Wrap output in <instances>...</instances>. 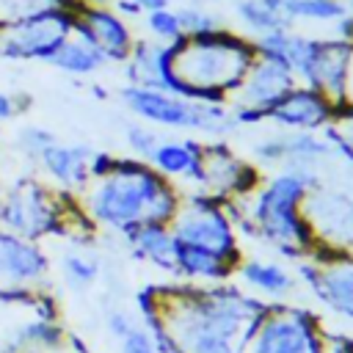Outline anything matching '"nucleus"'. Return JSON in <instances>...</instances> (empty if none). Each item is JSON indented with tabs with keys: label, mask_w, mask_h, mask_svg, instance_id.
<instances>
[{
	"label": "nucleus",
	"mask_w": 353,
	"mask_h": 353,
	"mask_svg": "<svg viewBox=\"0 0 353 353\" xmlns=\"http://www.w3.org/2000/svg\"><path fill=\"white\" fill-rule=\"evenodd\" d=\"M168 226L176 243L199 245L234 262L243 259L240 229L226 201H218L201 193H182L179 210L174 212Z\"/></svg>",
	"instance_id": "obj_7"
},
{
	"label": "nucleus",
	"mask_w": 353,
	"mask_h": 353,
	"mask_svg": "<svg viewBox=\"0 0 353 353\" xmlns=\"http://www.w3.org/2000/svg\"><path fill=\"white\" fill-rule=\"evenodd\" d=\"M124 77H127V85L176 94V85H174V77L168 69V47L157 44L152 39H135V44L124 61Z\"/></svg>",
	"instance_id": "obj_21"
},
{
	"label": "nucleus",
	"mask_w": 353,
	"mask_h": 353,
	"mask_svg": "<svg viewBox=\"0 0 353 353\" xmlns=\"http://www.w3.org/2000/svg\"><path fill=\"white\" fill-rule=\"evenodd\" d=\"M265 309V301L232 281L212 287L171 281L138 295V312H152L179 353H243Z\"/></svg>",
	"instance_id": "obj_1"
},
{
	"label": "nucleus",
	"mask_w": 353,
	"mask_h": 353,
	"mask_svg": "<svg viewBox=\"0 0 353 353\" xmlns=\"http://www.w3.org/2000/svg\"><path fill=\"white\" fill-rule=\"evenodd\" d=\"M287 19L295 22H336L347 6L342 0H281Z\"/></svg>",
	"instance_id": "obj_29"
},
{
	"label": "nucleus",
	"mask_w": 353,
	"mask_h": 353,
	"mask_svg": "<svg viewBox=\"0 0 353 353\" xmlns=\"http://www.w3.org/2000/svg\"><path fill=\"white\" fill-rule=\"evenodd\" d=\"M243 353H325L323 320L312 309L290 301L268 303L251 328Z\"/></svg>",
	"instance_id": "obj_8"
},
{
	"label": "nucleus",
	"mask_w": 353,
	"mask_h": 353,
	"mask_svg": "<svg viewBox=\"0 0 353 353\" xmlns=\"http://www.w3.org/2000/svg\"><path fill=\"white\" fill-rule=\"evenodd\" d=\"M135 323H138V320H135L130 312H124V309H110L108 317H105V328H108V334H110L113 339H121Z\"/></svg>",
	"instance_id": "obj_37"
},
{
	"label": "nucleus",
	"mask_w": 353,
	"mask_h": 353,
	"mask_svg": "<svg viewBox=\"0 0 353 353\" xmlns=\"http://www.w3.org/2000/svg\"><path fill=\"white\" fill-rule=\"evenodd\" d=\"M262 174L254 163L232 152L226 141H204L201 176L190 193H201L218 201H234L259 185Z\"/></svg>",
	"instance_id": "obj_13"
},
{
	"label": "nucleus",
	"mask_w": 353,
	"mask_h": 353,
	"mask_svg": "<svg viewBox=\"0 0 353 353\" xmlns=\"http://www.w3.org/2000/svg\"><path fill=\"white\" fill-rule=\"evenodd\" d=\"M28 108V99L19 97V94H11V91H3L0 88V124L17 119L22 110Z\"/></svg>",
	"instance_id": "obj_38"
},
{
	"label": "nucleus",
	"mask_w": 353,
	"mask_h": 353,
	"mask_svg": "<svg viewBox=\"0 0 353 353\" xmlns=\"http://www.w3.org/2000/svg\"><path fill=\"white\" fill-rule=\"evenodd\" d=\"M143 22H146V33L152 41L157 44H176L185 39L182 33V25H179V17H176V8H160V11H152V14H143Z\"/></svg>",
	"instance_id": "obj_33"
},
{
	"label": "nucleus",
	"mask_w": 353,
	"mask_h": 353,
	"mask_svg": "<svg viewBox=\"0 0 353 353\" xmlns=\"http://www.w3.org/2000/svg\"><path fill=\"white\" fill-rule=\"evenodd\" d=\"M323 135L328 138L334 154L345 157L353 165V105H339L336 116L331 119V124L323 130Z\"/></svg>",
	"instance_id": "obj_30"
},
{
	"label": "nucleus",
	"mask_w": 353,
	"mask_h": 353,
	"mask_svg": "<svg viewBox=\"0 0 353 353\" xmlns=\"http://www.w3.org/2000/svg\"><path fill=\"white\" fill-rule=\"evenodd\" d=\"M292 85H298V80L290 72V66H284L281 61L256 55L254 63L248 66L245 77L240 80V85L229 97V105H232L237 127L240 124H259V121H265V113Z\"/></svg>",
	"instance_id": "obj_11"
},
{
	"label": "nucleus",
	"mask_w": 353,
	"mask_h": 353,
	"mask_svg": "<svg viewBox=\"0 0 353 353\" xmlns=\"http://www.w3.org/2000/svg\"><path fill=\"white\" fill-rule=\"evenodd\" d=\"M350 63H353V44H345L339 39H317L312 61H309V66L298 83L317 88L334 105H345L347 102Z\"/></svg>",
	"instance_id": "obj_17"
},
{
	"label": "nucleus",
	"mask_w": 353,
	"mask_h": 353,
	"mask_svg": "<svg viewBox=\"0 0 353 353\" xmlns=\"http://www.w3.org/2000/svg\"><path fill=\"white\" fill-rule=\"evenodd\" d=\"M201 154L204 141L199 138H160L146 163L157 174L171 179L182 193H190L201 176Z\"/></svg>",
	"instance_id": "obj_19"
},
{
	"label": "nucleus",
	"mask_w": 353,
	"mask_h": 353,
	"mask_svg": "<svg viewBox=\"0 0 353 353\" xmlns=\"http://www.w3.org/2000/svg\"><path fill=\"white\" fill-rule=\"evenodd\" d=\"M176 17H179V25H182L185 39L210 36V33H215V30H221V28H223L221 17H218L215 11H210L207 6H201V3L179 6V8H176Z\"/></svg>",
	"instance_id": "obj_31"
},
{
	"label": "nucleus",
	"mask_w": 353,
	"mask_h": 353,
	"mask_svg": "<svg viewBox=\"0 0 353 353\" xmlns=\"http://www.w3.org/2000/svg\"><path fill=\"white\" fill-rule=\"evenodd\" d=\"M58 270L63 276V281L72 287V290H88L97 284L102 268H99V259L85 251L83 243H72L61 256H58Z\"/></svg>",
	"instance_id": "obj_26"
},
{
	"label": "nucleus",
	"mask_w": 353,
	"mask_h": 353,
	"mask_svg": "<svg viewBox=\"0 0 353 353\" xmlns=\"http://www.w3.org/2000/svg\"><path fill=\"white\" fill-rule=\"evenodd\" d=\"M284 141H287V165L317 168L323 160L334 154L323 132H284Z\"/></svg>",
	"instance_id": "obj_27"
},
{
	"label": "nucleus",
	"mask_w": 353,
	"mask_h": 353,
	"mask_svg": "<svg viewBox=\"0 0 353 353\" xmlns=\"http://www.w3.org/2000/svg\"><path fill=\"white\" fill-rule=\"evenodd\" d=\"M254 58V41L245 33L229 28H221L210 36L182 39L168 47V69L176 85V97L229 102Z\"/></svg>",
	"instance_id": "obj_4"
},
{
	"label": "nucleus",
	"mask_w": 353,
	"mask_h": 353,
	"mask_svg": "<svg viewBox=\"0 0 353 353\" xmlns=\"http://www.w3.org/2000/svg\"><path fill=\"white\" fill-rule=\"evenodd\" d=\"M55 141H58V135H55L50 127H44V124H25V127H19L17 135H14V149H17L22 157H28L30 163H36Z\"/></svg>",
	"instance_id": "obj_32"
},
{
	"label": "nucleus",
	"mask_w": 353,
	"mask_h": 353,
	"mask_svg": "<svg viewBox=\"0 0 353 353\" xmlns=\"http://www.w3.org/2000/svg\"><path fill=\"white\" fill-rule=\"evenodd\" d=\"M0 229L36 243H44L47 237H69L83 245L91 243L97 232L77 199L41 176H17L0 188Z\"/></svg>",
	"instance_id": "obj_5"
},
{
	"label": "nucleus",
	"mask_w": 353,
	"mask_h": 353,
	"mask_svg": "<svg viewBox=\"0 0 353 353\" xmlns=\"http://www.w3.org/2000/svg\"><path fill=\"white\" fill-rule=\"evenodd\" d=\"M347 105H353V63H350V80H347Z\"/></svg>",
	"instance_id": "obj_42"
},
{
	"label": "nucleus",
	"mask_w": 353,
	"mask_h": 353,
	"mask_svg": "<svg viewBox=\"0 0 353 353\" xmlns=\"http://www.w3.org/2000/svg\"><path fill=\"white\" fill-rule=\"evenodd\" d=\"M74 199L97 232L127 237L143 223H171L182 190L146 160L113 157L108 171L91 176Z\"/></svg>",
	"instance_id": "obj_2"
},
{
	"label": "nucleus",
	"mask_w": 353,
	"mask_h": 353,
	"mask_svg": "<svg viewBox=\"0 0 353 353\" xmlns=\"http://www.w3.org/2000/svg\"><path fill=\"white\" fill-rule=\"evenodd\" d=\"M336 108L339 105H334L317 88L298 83L265 113V121L284 132H323L336 116Z\"/></svg>",
	"instance_id": "obj_16"
},
{
	"label": "nucleus",
	"mask_w": 353,
	"mask_h": 353,
	"mask_svg": "<svg viewBox=\"0 0 353 353\" xmlns=\"http://www.w3.org/2000/svg\"><path fill=\"white\" fill-rule=\"evenodd\" d=\"M234 259H226L221 254H212L199 245L176 243V265H174V281L196 284V287H212L234 279Z\"/></svg>",
	"instance_id": "obj_22"
},
{
	"label": "nucleus",
	"mask_w": 353,
	"mask_h": 353,
	"mask_svg": "<svg viewBox=\"0 0 353 353\" xmlns=\"http://www.w3.org/2000/svg\"><path fill=\"white\" fill-rule=\"evenodd\" d=\"M141 14H152V11H160V8H168L171 3L168 0H130Z\"/></svg>",
	"instance_id": "obj_40"
},
{
	"label": "nucleus",
	"mask_w": 353,
	"mask_h": 353,
	"mask_svg": "<svg viewBox=\"0 0 353 353\" xmlns=\"http://www.w3.org/2000/svg\"><path fill=\"white\" fill-rule=\"evenodd\" d=\"M234 17L245 28L248 39H256L270 30L292 28L281 0H234Z\"/></svg>",
	"instance_id": "obj_25"
},
{
	"label": "nucleus",
	"mask_w": 353,
	"mask_h": 353,
	"mask_svg": "<svg viewBox=\"0 0 353 353\" xmlns=\"http://www.w3.org/2000/svg\"><path fill=\"white\" fill-rule=\"evenodd\" d=\"M74 33L83 36L85 41H91L105 58L108 63H124L132 44H135V33L130 28V22L108 6H77L74 11Z\"/></svg>",
	"instance_id": "obj_15"
},
{
	"label": "nucleus",
	"mask_w": 353,
	"mask_h": 353,
	"mask_svg": "<svg viewBox=\"0 0 353 353\" xmlns=\"http://www.w3.org/2000/svg\"><path fill=\"white\" fill-rule=\"evenodd\" d=\"M72 11H52V14H41V17L0 28V58L44 61L47 63L55 55V50L74 30V14Z\"/></svg>",
	"instance_id": "obj_12"
},
{
	"label": "nucleus",
	"mask_w": 353,
	"mask_h": 353,
	"mask_svg": "<svg viewBox=\"0 0 353 353\" xmlns=\"http://www.w3.org/2000/svg\"><path fill=\"white\" fill-rule=\"evenodd\" d=\"M52 292V262L41 243L0 229V303H33Z\"/></svg>",
	"instance_id": "obj_9"
},
{
	"label": "nucleus",
	"mask_w": 353,
	"mask_h": 353,
	"mask_svg": "<svg viewBox=\"0 0 353 353\" xmlns=\"http://www.w3.org/2000/svg\"><path fill=\"white\" fill-rule=\"evenodd\" d=\"M124 143H127V149H130L132 157L149 160L152 152H154V146L160 143V135H157V130H154L152 124H146V121H132V124H127V130H124Z\"/></svg>",
	"instance_id": "obj_35"
},
{
	"label": "nucleus",
	"mask_w": 353,
	"mask_h": 353,
	"mask_svg": "<svg viewBox=\"0 0 353 353\" xmlns=\"http://www.w3.org/2000/svg\"><path fill=\"white\" fill-rule=\"evenodd\" d=\"M314 185H320L317 168L284 165L270 176H262L251 193L226 204L240 232L262 240L287 259H306L312 256L314 243L301 204Z\"/></svg>",
	"instance_id": "obj_3"
},
{
	"label": "nucleus",
	"mask_w": 353,
	"mask_h": 353,
	"mask_svg": "<svg viewBox=\"0 0 353 353\" xmlns=\"http://www.w3.org/2000/svg\"><path fill=\"white\" fill-rule=\"evenodd\" d=\"M345 6H347V11H353V0H347V3H345Z\"/></svg>",
	"instance_id": "obj_43"
},
{
	"label": "nucleus",
	"mask_w": 353,
	"mask_h": 353,
	"mask_svg": "<svg viewBox=\"0 0 353 353\" xmlns=\"http://www.w3.org/2000/svg\"><path fill=\"white\" fill-rule=\"evenodd\" d=\"M119 97L127 110L138 116V121H146L152 127L207 135L210 141H223L237 127L229 102H201L141 85H124Z\"/></svg>",
	"instance_id": "obj_6"
},
{
	"label": "nucleus",
	"mask_w": 353,
	"mask_h": 353,
	"mask_svg": "<svg viewBox=\"0 0 353 353\" xmlns=\"http://www.w3.org/2000/svg\"><path fill=\"white\" fill-rule=\"evenodd\" d=\"M127 248L132 251L135 259L168 273L174 279V265H176V237L168 223H143L132 229L124 237Z\"/></svg>",
	"instance_id": "obj_23"
},
{
	"label": "nucleus",
	"mask_w": 353,
	"mask_h": 353,
	"mask_svg": "<svg viewBox=\"0 0 353 353\" xmlns=\"http://www.w3.org/2000/svg\"><path fill=\"white\" fill-rule=\"evenodd\" d=\"M301 210L314 243V259L353 256V196L314 185L303 196Z\"/></svg>",
	"instance_id": "obj_10"
},
{
	"label": "nucleus",
	"mask_w": 353,
	"mask_h": 353,
	"mask_svg": "<svg viewBox=\"0 0 353 353\" xmlns=\"http://www.w3.org/2000/svg\"><path fill=\"white\" fill-rule=\"evenodd\" d=\"M251 157L256 168H284L287 165V141H284V130L259 138L251 146Z\"/></svg>",
	"instance_id": "obj_34"
},
{
	"label": "nucleus",
	"mask_w": 353,
	"mask_h": 353,
	"mask_svg": "<svg viewBox=\"0 0 353 353\" xmlns=\"http://www.w3.org/2000/svg\"><path fill=\"white\" fill-rule=\"evenodd\" d=\"M72 0H0V28L52 14V11H72Z\"/></svg>",
	"instance_id": "obj_28"
},
{
	"label": "nucleus",
	"mask_w": 353,
	"mask_h": 353,
	"mask_svg": "<svg viewBox=\"0 0 353 353\" xmlns=\"http://www.w3.org/2000/svg\"><path fill=\"white\" fill-rule=\"evenodd\" d=\"M72 3H74V8H77V6H108L110 0H72Z\"/></svg>",
	"instance_id": "obj_41"
},
{
	"label": "nucleus",
	"mask_w": 353,
	"mask_h": 353,
	"mask_svg": "<svg viewBox=\"0 0 353 353\" xmlns=\"http://www.w3.org/2000/svg\"><path fill=\"white\" fill-rule=\"evenodd\" d=\"M334 39L353 44V11H345L336 22H334Z\"/></svg>",
	"instance_id": "obj_39"
},
{
	"label": "nucleus",
	"mask_w": 353,
	"mask_h": 353,
	"mask_svg": "<svg viewBox=\"0 0 353 353\" xmlns=\"http://www.w3.org/2000/svg\"><path fill=\"white\" fill-rule=\"evenodd\" d=\"M234 276L240 279L243 290H248L265 303H284L298 290V279L276 259L243 256L234 268Z\"/></svg>",
	"instance_id": "obj_20"
},
{
	"label": "nucleus",
	"mask_w": 353,
	"mask_h": 353,
	"mask_svg": "<svg viewBox=\"0 0 353 353\" xmlns=\"http://www.w3.org/2000/svg\"><path fill=\"white\" fill-rule=\"evenodd\" d=\"M94 154H97V149H91L83 141H61L58 138L36 160V165L41 168L44 179L52 188H58V190H63L69 196H77L88 185V179H91V160H94Z\"/></svg>",
	"instance_id": "obj_18"
},
{
	"label": "nucleus",
	"mask_w": 353,
	"mask_h": 353,
	"mask_svg": "<svg viewBox=\"0 0 353 353\" xmlns=\"http://www.w3.org/2000/svg\"><path fill=\"white\" fill-rule=\"evenodd\" d=\"M298 276L328 312L353 320V256L298 259Z\"/></svg>",
	"instance_id": "obj_14"
},
{
	"label": "nucleus",
	"mask_w": 353,
	"mask_h": 353,
	"mask_svg": "<svg viewBox=\"0 0 353 353\" xmlns=\"http://www.w3.org/2000/svg\"><path fill=\"white\" fill-rule=\"evenodd\" d=\"M116 342H119V353H160L154 339H152V334L141 325V320Z\"/></svg>",
	"instance_id": "obj_36"
},
{
	"label": "nucleus",
	"mask_w": 353,
	"mask_h": 353,
	"mask_svg": "<svg viewBox=\"0 0 353 353\" xmlns=\"http://www.w3.org/2000/svg\"><path fill=\"white\" fill-rule=\"evenodd\" d=\"M47 63L55 66V69L63 72V74L88 77V74L99 72V69L108 63V58H105L91 41H85L83 36H77V33L72 30V36L55 50V55H52Z\"/></svg>",
	"instance_id": "obj_24"
}]
</instances>
